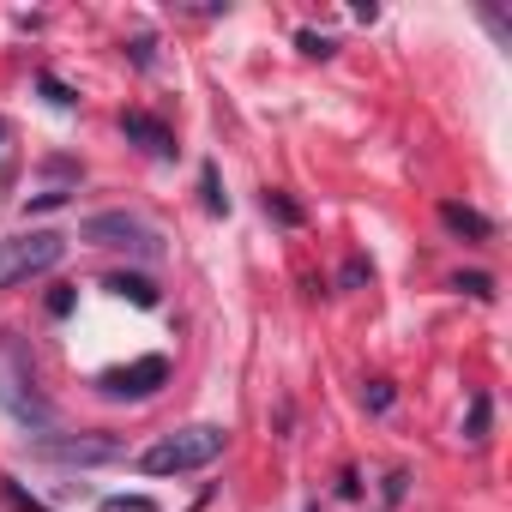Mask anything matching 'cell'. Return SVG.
<instances>
[{"label":"cell","instance_id":"cell-1","mask_svg":"<svg viewBox=\"0 0 512 512\" xmlns=\"http://www.w3.org/2000/svg\"><path fill=\"white\" fill-rule=\"evenodd\" d=\"M0 410L19 416L37 440H43V434H61V416H55V404H49L43 386H37V356H31V344L13 338V332H0Z\"/></svg>","mask_w":512,"mask_h":512},{"label":"cell","instance_id":"cell-2","mask_svg":"<svg viewBox=\"0 0 512 512\" xmlns=\"http://www.w3.org/2000/svg\"><path fill=\"white\" fill-rule=\"evenodd\" d=\"M223 446H229V428L193 422V428H175V434H163L157 446H145V452H139V470H145V476H187V470L217 464Z\"/></svg>","mask_w":512,"mask_h":512},{"label":"cell","instance_id":"cell-3","mask_svg":"<svg viewBox=\"0 0 512 512\" xmlns=\"http://www.w3.org/2000/svg\"><path fill=\"white\" fill-rule=\"evenodd\" d=\"M79 241L133 253V260H157V253H163V235H157L139 211H91V217L79 223Z\"/></svg>","mask_w":512,"mask_h":512},{"label":"cell","instance_id":"cell-4","mask_svg":"<svg viewBox=\"0 0 512 512\" xmlns=\"http://www.w3.org/2000/svg\"><path fill=\"white\" fill-rule=\"evenodd\" d=\"M61 253H67V235H55V229L7 235V241H0V290H13V284H25V278L49 272Z\"/></svg>","mask_w":512,"mask_h":512},{"label":"cell","instance_id":"cell-5","mask_svg":"<svg viewBox=\"0 0 512 512\" xmlns=\"http://www.w3.org/2000/svg\"><path fill=\"white\" fill-rule=\"evenodd\" d=\"M163 386H169V356H139V362L109 368V374L97 380L103 398H127V404H139V398H151V392H163Z\"/></svg>","mask_w":512,"mask_h":512},{"label":"cell","instance_id":"cell-6","mask_svg":"<svg viewBox=\"0 0 512 512\" xmlns=\"http://www.w3.org/2000/svg\"><path fill=\"white\" fill-rule=\"evenodd\" d=\"M121 133H127L145 157H175V133H169L157 115H145V109H127V115H121Z\"/></svg>","mask_w":512,"mask_h":512},{"label":"cell","instance_id":"cell-7","mask_svg":"<svg viewBox=\"0 0 512 512\" xmlns=\"http://www.w3.org/2000/svg\"><path fill=\"white\" fill-rule=\"evenodd\" d=\"M37 446H43L49 458H67V464H103V458H121V446H115V440H97V434H91V440H55V434H43Z\"/></svg>","mask_w":512,"mask_h":512},{"label":"cell","instance_id":"cell-8","mask_svg":"<svg viewBox=\"0 0 512 512\" xmlns=\"http://www.w3.org/2000/svg\"><path fill=\"white\" fill-rule=\"evenodd\" d=\"M440 223H446L452 235H464V241H494V223H488L482 211L458 205V199H446V205H440Z\"/></svg>","mask_w":512,"mask_h":512},{"label":"cell","instance_id":"cell-9","mask_svg":"<svg viewBox=\"0 0 512 512\" xmlns=\"http://www.w3.org/2000/svg\"><path fill=\"white\" fill-rule=\"evenodd\" d=\"M103 290H109V296H121V302H133V308H157V284H151L145 272H109V278H103Z\"/></svg>","mask_w":512,"mask_h":512},{"label":"cell","instance_id":"cell-10","mask_svg":"<svg viewBox=\"0 0 512 512\" xmlns=\"http://www.w3.org/2000/svg\"><path fill=\"white\" fill-rule=\"evenodd\" d=\"M266 217H278L284 229H302V217H308V211H302L284 187H266Z\"/></svg>","mask_w":512,"mask_h":512},{"label":"cell","instance_id":"cell-11","mask_svg":"<svg viewBox=\"0 0 512 512\" xmlns=\"http://www.w3.org/2000/svg\"><path fill=\"white\" fill-rule=\"evenodd\" d=\"M199 193H205V211H211V217H223V211H229V193H223V181H217V163H205V169H199Z\"/></svg>","mask_w":512,"mask_h":512},{"label":"cell","instance_id":"cell-12","mask_svg":"<svg viewBox=\"0 0 512 512\" xmlns=\"http://www.w3.org/2000/svg\"><path fill=\"white\" fill-rule=\"evenodd\" d=\"M488 416H494V404H488V392H476V398H470V422H464V440H488Z\"/></svg>","mask_w":512,"mask_h":512},{"label":"cell","instance_id":"cell-13","mask_svg":"<svg viewBox=\"0 0 512 512\" xmlns=\"http://www.w3.org/2000/svg\"><path fill=\"white\" fill-rule=\"evenodd\" d=\"M296 49H302L308 61H332V55H338V43L320 37V31H296Z\"/></svg>","mask_w":512,"mask_h":512},{"label":"cell","instance_id":"cell-14","mask_svg":"<svg viewBox=\"0 0 512 512\" xmlns=\"http://www.w3.org/2000/svg\"><path fill=\"white\" fill-rule=\"evenodd\" d=\"M452 290H464V296H476V302H494V278H488V272H458Z\"/></svg>","mask_w":512,"mask_h":512},{"label":"cell","instance_id":"cell-15","mask_svg":"<svg viewBox=\"0 0 512 512\" xmlns=\"http://www.w3.org/2000/svg\"><path fill=\"white\" fill-rule=\"evenodd\" d=\"M97 512H157V500L151 494H109Z\"/></svg>","mask_w":512,"mask_h":512},{"label":"cell","instance_id":"cell-16","mask_svg":"<svg viewBox=\"0 0 512 512\" xmlns=\"http://www.w3.org/2000/svg\"><path fill=\"white\" fill-rule=\"evenodd\" d=\"M0 494H7V506H13V512H49V506H43L37 494H25V488H19L13 476H7V482H0Z\"/></svg>","mask_w":512,"mask_h":512},{"label":"cell","instance_id":"cell-17","mask_svg":"<svg viewBox=\"0 0 512 512\" xmlns=\"http://www.w3.org/2000/svg\"><path fill=\"white\" fill-rule=\"evenodd\" d=\"M37 85H43V97H49L55 109H73V103H79V97H73V91H67L61 79H55V73H37Z\"/></svg>","mask_w":512,"mask_h":512},{"label":"cell","instance_id":"cell-18","mask_svg":"<svg viewBox=\"0 0 512 512\" xmlns=\"http://www.w3.org/2000/svg\"><path fill=\"white\" fill-rule=\"evenodd\" d=\"M362 404H368V410H392V380H368Z\"/></svg>","mask_w":512,"mask_h":512},{"label":"cell","instance_id":"cell-19","mask_svg":"<svg viewBox=\"0 0 512 512\" xmlns=\"http://www.w3.org/2000/svg\"><path fill=\"white\" fill-rule=\"evenodd\" d=\"M362 278H368V260H350V266H344V272H338V284H344V290H356V284H362Z\"/></svg>","mask_w":512,"mask_h":512},{"label":"cell","instance_id":"cell-20","mask_svg":"<svg viewBox=\"0 0 512 512\" xmlns=\"http://www.w3.org/2000/svg\"><path fill=\"white\" fill-rule=\"evenodd\" d=\"M49 314L67 320V314H73V290H55V296H49Z\"/></svg>","mask_w":512,"mask_h":512},{"label":"cell","instance_id":"cell-21","mask_svg":"<svg viewBox=\"0 0 512 512\" xmlns=\"http://www.w3.org/2000/svg\"><path fill=\"white\" fill-rule=\"evenodd\" d=\"M151 49H157V43H151V37H139V43H133V67H151V61H157Z\"/></svg>","mask_w":512,"mask_h":512},{"label":"cell","instance_id":"cell-22","mask_svg":"<svg viewBox=\"0 0 512 512\" xmlns=\"http://www.w3.org/2000/svg\"><path fill=\"white\" fill-rule=\"evenodd\" d=\"M404 482H410V476H404V470H392V476H386V500H392V506H398V500H404Z\"/></svg>","mask_w":512,"mask_h":512},{"label":"cell","instance_id":"cell-23","mask_svg":"<svg viewBox=\"0 0 512 512\" xmlns=\"http://www.w3.org/2000/svg\"><path fill=\"white\" fill-rule=\"evenodd\" d=\"M0 139H7V121H0Z\"/></svg>","mask_w":512,"mask_h":512},{"label":"cell","instance_id":"cell-24","mask_svg":"<svg viewBox=\"0 0 512 512\" xmlns=\"http://www.w3.org/2000/svg\"><path fill=\"white\" fill-rule=\"evenodd\" d=\"M308 512H320V506H308Z\"/></svg>","mask_w":512,"mask_h":512}]
</instances>
